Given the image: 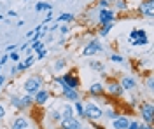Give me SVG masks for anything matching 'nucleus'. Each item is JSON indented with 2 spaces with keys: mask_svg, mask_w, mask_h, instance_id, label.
<instances>
[{
  "mask_svg": "<svg viewBox=\"0 0 154 129\" xmlns=\"http://www.w3.org/2000/svg\"><path fill=\"white\" fill-rule=\"evenodd\" d=\"M82 115H84V119L91 120V122H96V120H100L103 117V110L100 108L98 105H95V103H86Z\"/></svg>",
  "mask_w": 154,
  "mask_h": 129,
  "instance_id": "f257e3e1",
  "label": "nucleus"
},
{
  "mask_svg": "<svg viewBox=\"0 0 154 129\" xmlns=\"http://www.w3.org/2000/svg\"><path fill=\"white\" fill-rule=\"evenodd\" d=\"M40 89H42V77H38V75H33V77H30L25 82V91H26V94H30V96L37 94Z\"/></svg>",
  "mask_w": 154,
  "mask_h": 129,
  "instance_id": "f03ea898",
  "label": "nucleus"
},
{
  "mask_svg": "<svg viewBox=\"0 0 154 129\" xmlns=\"http://www.w3.org/2000/svg\"><path fill=\"white\" fill-rule=\"evenodd\" d=\"M140 115H142V120L145 124H152V115H154L152 103H142L140 105Z\"/></svg>",
  "mask_w": 154,
  "mask_h": 129,
  "instance_id": "7ed1b4c3",
  "label": "nucleus"
},
{
  "mask_svg": "<svg viewBox=\"0 0 154 129\" xmlns=\"http://www.w3.org/2000/svg\"><path fill=\"white\" fill-rule=\"evenodd\" d=\"M98 21H100V25H107V23H116L114 10H110V9H100V12H98Z\"/></svg>",
  "mask_w": 154,
  "mask_h": 129,
  "instance_id": "20e7f679",
  "label": "nucleus"
},
{
  "mask_svg": "<svg viewBox=\"0 0 154 129\" xmlns=\"http://www.w3.org/2000/svg\"><path fill=\"white\" fill-rule=\"evenodd\" d=\"M102 51V45H100V42L98 40H91V42H88L86 45H84V49H82V54L84 56H93L96 52H100Z\"/></svg>",
  "mask_w": 154,
  "mask_h": 129,
  "instance_id": "39448f33",
  "label": "nucleus"
},
{
  "mask_svg": "<svg viewBox=\"0 0 154 129\" xmlns=\"http://www.w3.org/2000/svg\"><path fill=\"white\" fill-rule=\"evenodd\" d=\"M63 80H65V84H67L68 89H79V86H81V80L77 77L75 73H65V75H61Z\"/></svg>",
  "mask_w": 154,
  "mask_h": 129,
  "instance_id": "423d86ee",
  "label": "nucleus"
},
{
  "mask_svg": "<svg viewBox=\"0 0 154 129\" xmlns=\"http://www.w3.org/2000/svg\"><path fill=\"white\" fill-rule=\"evenodd\" d=\"M49 96H51V92L48 89H40L37 94H33V103L38 105V107H44L49 101Z\"/></svg>",
  "mask_w": 154,
  "mask_h": 129,
  "instance_id": "0eeeda50",
  "label": "nucleus"
},
{
  "mask_svg": "<svg viewBox=\"0 0 154 129\" xmlns=\"http://www.w3.org/2000/svg\"><path fill=\"white\" fill-rule=\"evenodd\" d=\"M138 10L142 12V16L145 18H152V10H154V0H145L138 5Z\"/></svg>",
  "mask_w": 154,
  "mask_h": 129,
  "instance_id": "6e6552de",
  "label": "nucleus"
},
{
  "mask_svg": "<svg viewBox=\"0 0 154 129\" xmlns=\"http://www.w3.org/2000/svg\"><path fill=\"white\" fill-rule=\"evenodd\" d=\"M61 128L63 129H81L82 124L77 117H70V119H61Z\"/></svg>",
  "mask_w": 154,
  "mask_h": 129,
  "instance_id": "1a4fd4ad",
  "label": "nucleus"
},
{
  "mask_svg": "<svg viewBox=\"0 0 154 129\" xmlns=\"http://www.w3.org/2000/svg\"><path fill=\"white\" fill-rule=\"evenodd\" d=\"M119 86L123 87V91H133L135 87H137V82H135L133 77H128V75H125V77L121 79V82H119Z\"/></svg>",
  "mask_w": 154,
  "mask_h": 129,
  "instance_id": "9d476101",
  "label": "nucleus"
},
{
  "mask_svg": "<svg viewBox=\"0 0 154 129\" xmlns=\"http://www.w3.org/2000/svg\"><path fill=\"white\" fill-rule=\"evenodd\" d=\"M30 122L26 117H16V119L12 120V124H11V129H28Z\"/></svg>",
  "mask_w": 154,
  "mask_h": 129,
  "instance_id": "9b49d317",
  "label": "nucleus"
},
{
  "mask_svg": "<svg viewBox=\"0 0 154 129\" xmlns=\"http://www.w3.org/2000/svg\"><path fill=\"white\" fill-rule=\"evenodd\" d=\"M107 91L112 94V96H123V87L119 86V82H109L107 84Z\"/></svg>",
  "mask_w": 154,
  "mask_h": 129,
  "instance_id": "f8f14e48",
  "label": "nucleus"
},
{
  "mask_svg": "<svg viewBox=\"0 0 154 129\" xmlns=\"http://www.w3.org/2000/svg\"><path fill=\"white\" fill-rule=\"evenodd\" d=\"M63 98L67 99V101L75 103V101L81 99V94H79V91H77V89H65V91H63Z\"/></svg>",
  "mask_w": 154,
  "mask_h": 129,
  "instance_id": "ddd939ff",
  "label": "nucleus"
},
{
  "mask_svg": "<svg viewBox=\"0 0 154 129\" xmlns=\"http://www.w3.org/2000/svg\"><path fill=\"white\" fill-rule=\"evenodd\" d=\"M128 124H130V120H128V117H125V115H119L117 119L112 120V128L114 129H126Z\"/></svg>",
  "mask_w": 154,
  "mask_h": 129,
  "instance_id": "4468645a",
  "label": "nucleus"
},
{
  "mask_svg": "<svg viewBox=\"0 0 154 129\" xmlns=\"http://www.w3.org/2000/svg\"><path fill=\"white\" fill-rule=\"evenodd\" d=\"M88 91H89V94H91V96H102V94H103V91H105V87H103V84H102V82H95V84H93Z\"/></svg>",
  "mask_w": 154,
  "mask_h": 129,
  "instance_id": "2eb2a0df",
  "label": "nucleus"
},
{
  "mask_svg": "<svg viewBox=\"0 0 154 129\" xmlns=\"http://www.w3.org/2000/svg\"><path fill=\"white\" fill-rule=\"evenodd\" d=\"M61 119H70V117H75V113H74V107L70 105V103H67L63 108H61Z\"/></svg>",
  "mask_w": 154,
  "mask_h": 129,
  "instance_id": "dca6fc26",
  "label": "nucleus"
},
{
  "mask_svg": "<svg viewBox=\"0 0 154 129\" xmlns=\"http://www.w3.org/2000/svg\"><path fill=\"white\" fill-rule=\"evenodd\" d=\"M82 112H84V103L82 101H75L74 103V113L79 115V117H82L84 119V115H82Z\"/></svg>",
  "mask_w": 154,
  "mask_h": 129,
  "instance_id": "f3484780",
  "label": "nucleus"
},
{
  "mask_svg": "<svg viewBox=\"0 0 154 129\" xmlns=\"http://www.w3.org/2000/svg\"><path fill=\"white\" fill-rule=\"evenodd\" d=\"M21 99V105H23V110L25 108H30L32 105H33V96H30V94H26V96H23Z\"/></svg>",
  "mask_w": 154,
  "mask_h": 129,
  "instance_id": "a211bd4d",
  "label": "nucleus"
},
{
  "mask_svg": "<svg viewBox=\"0 0 154 129\" xmlns=\"http://www.w3.org/2000/svg\"><path fill=\"white\" fill-rule=\"evenodd\" d=\"M140 37H147L145 30H131V31H130V40L140 39Z\"/></svg>",
  "mask_w": 154,
  "mask_h": 129,
  "instance_id": "6ab92c4d",
  "label": "nucleus"
},
{
  "mask_svg": "<svg viewBox=\"0 0 154 129\" xmlns=\"http://www.w3.org/2000/svg\"><path fill=\"white\" fill-rule=\"evenodd\" d=\"M130 42H131V45H135V47H140V45H147L149 44V39L147 37H140V39L130 40Z\"/></svg>",
  "mask_w": 154,
  "mask_h": 129,
  "instance_id": "aec40b11",
  "label": "nucleus"
},
{
  "mask_svg": "<svg viewBox=\"0 0 154 129\" xmlns=\"http://www.w3.org/2000/svg\"><path fill=\"white\" fill-rule=\"evenodd\" d=\"M102 28H100V35L102 37H105V35H109V31L112 30V26H114V23H107V25H100Z\"/></svg>",
  "mask_w": 154,
  "mask_h": 129,
  "instance_id": "412c9836",
  "label": "nucleus"
},
{
  "mask_svg": "<svg viewBox=\"0 0 154 129\" xmlns=\"http://www.w3.org/2000/svg\"><path fill=\"white\" fill-rule=\"evenodd\" d=\"M35 10H53V5L48 4V2H38L35 5Z\"/></svg>",
  "mask_w": 154,
  "mask_h": 129,
  "instance_id": "4be33fe9",
  "label": "nucleus"
},
{
  "mask_svg": "<svg viewBox=\"0 0 154 129\" xmlns=\"http://www.w3.org/2000/svg\"><path fill=\"white\" fill-rule=\"evenodd\" d=\"M72 19H74V14H68V12H65V14H61V16L58 18L56 23H70Z\"/></svg>",
  "mask_w": 154,
  "mask_h": 129,
  "instance_id": "5701e85b",
  "label": "nucleus"
},
{
  "mask_svg": "<svg viewBox=\"0 0 154 129\" xmlns=\"http://www.w3.org/2000/svg\"><path fill=\"white\" fill-rule=\"evenodd\" d=\"M11 105L14 107L16 110H23V105H21V99L18 98V96H12L11 98Z\"/></svg>",
  "mask_w": 154,
  "mask_h": 129,
  "instance_id": "b1692460",
  "label": "nucleus"
},
{
  "mask_svg": "<svg viewBox=\"0 0 154 129\" xmlns=\"http://www.w3.org/2000/svg\"><path fill=\"white\" fill-rule=\"evenodd\" d=\"M35 60H37L35 56H32V54H28V58H26L25 61H21V63H23V66H25V68H30V66H32V65L35 63Z\"/></svg>",
  "mask_w": 154,
  "mask_h": 129,
  "instance_id": "393cba45",
  "label": "nucleus"
},
{
  "mask_svg": "<svg viewBox=\"0 0 154 129\" xmlns=\"http://www.w3.org/2000/svg\"><path fill=\"white\" fill-rule=\"evenodd\" d=\"M103 115H105V117H109L110 120H114V119H117V117H119V112H117V110H107V112H103Z\"/></svg>",
  "mask_w": 154,
  "mask_h": 129,
  "instance_id": "a878e982",
  "label": "nucleus"
},
{
  "mask_svg": "<svg viewBox=\"0 0 154 129\" xmlns=\"http://www.w3.org/2000/svg\"><path fill=\"white\" fill-rule=\"evenodd\" d=\"M116 9H117V10H126V9H128L126 0H116Z\"/></svg>",
  "mask_w": 154,
  "mask_h": 129,
  "instance_id": "bb28decb",
  "label": "nucleus"
},
{
  "mask_svg": "<svg viewBox=\"0 0 154 129\" xmlns=\"http://www.w3.org/2000/svg\"><path fill=\"white\" fill-rule=\"evenodd\" d=\"M44 49V42H40V40H38V42H33V44H32V51H42Z\"/></svg>",
  "mask_w": 154,
  "mask_h": 129,
  "instance_id": "cd10ccee",
  "label": "nucleus"
},
{
  "mask_svg": "<svg viewBox=\"0 0 154 129\" xmlns=\"http://www.w3.org/2000/svg\"><path fill=\"white\" fill-rule=\"evenodd\" d=\"M110 61L112 63H125V58L119 56V54H110Z\"/></svg>",
  "mask_w": 154,
  "mask_h": 129,
  "instance_id": "c85d7f7f",
  "label": "nucleus"
},
{
  "mask_svg": "<svg viewBox=\"0 0 154 129\" xmlns=\"http://www.w3.org/2000/svg\"><path fill=\"white\" fill-rule=\"evenodd\" d=\"M56 84H60V86H61V91L68 89L67 84H65V80H63V77H56Z\"/></svg>",
  "mask_w": 154,
  "mask_h": 129,
  "instance_id": "c756f323",
  "label": "nucleus"
},
{
  "mask_svg": "<svg viewBox=\"0 0 154 129\" xmlns=\"http://www.w3.org/2000/svg\"><path fill=\"white\" fill-rule=\"evenodd\" d=\"M98 5H100V9H109L110 2L109 0H98Z\"/></svg>",
  "mask_w": 154,
  "mask_h": 129,
  "instance_id": "7c9ffc66",
  "label": "nucleus"
},
{
  "mask_svg": "<svg viewBox=\"0 0 154 129\" xmlns=\"http://www.w3.org/2000/svg\"><path fill=\"white\" fill-rule=\"evenodd\" d=\"M9 60H12L14 63H19V61H21V58H19V52H18V51L11 54V56H9Z\"/></svg>",
  "mask_w": 154,
  "mask_h": 129,
  "instance_id": "2f4dec72",
  "label": "nucleus"
},
{
  "mask_svg": "<svg viewBox=\"0 0 154 129\" xmlns=\"http://www.w3.org/2000/svg\"><path fill=\"white\" fill-rule=\"evenodd\" d=\"M91 68H95V70H103V65H102V63H98V61H91Z\"/></svg>",
  "mask_w": 154,
  "mask_h": 129,
  "instance_id": "473e14b6",
  "label": "nucleus"
},
{
  "mask_svg": "<svg viewBox=\"0 0 154 129\" xmlns=\"http://www.w3.org/2000/svg\"><path fill=\"white\" fill-rule=\"evenodd\" d=\"M63 66H65V60H60L54 63V70H61Z\"/></svg>",
  "mask_w": 154,
  "mask_h": 129,
  "instance_id": "72a5a7b5",
  "label": "nucleus"
},
{
  "mask_svg": "<svg viewBox=\"0 0 154 129\" xmlns=\"http://www.w3.org/2000/svg\"><path fill=\"white\" fill-rule=\"evenodd\" d=\"M147 87H149V91H152V89H154V82H152V77H149V79H147Z\"/></svg>",
  "mask_w": 154,
  "mask_h": 129,
  "instance_id": "f704fd0d",
  "label": "nucleus"
},
{
  "mask_svg": "<svg viewBox=\"0 0 154 129\" xmlns=\"http://www.w3.org/2000/svg\"><path fill=\"white\" fill-rule=\"evenodd\" d=\"M46 54H48V51H46V49H42V51H38L37 58H38V60H42V58H46Z\"/></svg>",
  "mask_w": 154,
  "mask_h": 129,
  "instance_id": "c9c22d12",
  "label": "nucleus"
},
{
  "mask_svg": "<svg viewBox=\"0 0 154 129\" xmlns=\"http://www.w3.org/2000/svg\"><path fill=\"white\" fill-rule=\"evenodd\" d=\"M126 129H138V122H131V120H130V124H128Z\"/></svg>",
  "mask_w": 154,
  "mask_h": 129,
  "instance_id": "e433bc0d",
  "label": "nucleus"
},
{
  "mask_svg": "<svg viewBox=\"0 0 154 129\" xmlns=\"http://www.w3.org/2000/svg\"><path fill=\"white\" fill-rule=\"evenodd\" d=\"M49 21H53V12H51V10H48V16H46L44 23H49Z\"/></svg>",
  "mask_w": 154,
  "mask_h": 129,
  "instance_id": "4c0bfd02",
  "label": "nucleus"
},
{
  "mask_svg": "<svg viewBox=\"0 0 154 129\" xmlns=\"http://www.w3.org/2000/svg\"><path fill=\"white\" fill-rule=\"evenodd\" d=\"M5 117V108H4V105H0V120Z\"/></svg>",
  "mask_w": 154,
  "mask_h": 129,
  "instance_id": "58836bf2",
  "label": "nucleus"
},
{
  "mask_svg": "<svg viewBox=\"0 0 154 129\" xmlns=\"http://www.w3.org/2000/svg\"><path fill=\"white\" fill-rule=\"evenodd\" d=\"M138 129H152L151 124H138Z\"/></svg>",
  "mask_w": 154,
  "mask_h": 129,
  "instance_id": "ea45409f",
  "label": "nucleus"
},
{
  "mask_svg": "<svg viewBox=\"0 0 154 129\" xmlns=\"http://www.w3.org/2000/svg\"><path fill=\"white\" fill-rule=\"evenodd\" d=\"M53 119L54 120H61V113H60V112H54V113H53Z\"/></svg>",
  "mask_w": 154,
  "mask_h": 129,
  "instance_id": "a19ab883",
  "label": "nucleus"
},
{
  "mask_svg": "<svg viewBox=\"0 0 154 129\" xmlns=\"http://www.w3.org/2000/svg\"><path fill=\"white\" fill-rule=\"evenodd\" d=\"M7 60H9V56H2V60H0V66H4V65L7 63Z\"/></svg>",
  "mask_w": 154,
  "mask_h": 129,
  "instance_id": "79ce46f5",
  "label": "nucleus"
},
{
  "mask_svg": "<svg viewBox=\"0 0 154 129\" xmlns=\"http://www.w3.org/2000/svg\"><path fill=\"white\" fill-rule=\"evenodd\" d=\"M60 31H61L63 35H67V33H68V26H61V28H60Z\"/></svg>",
  "mask_w": 154,
  "mask_h": 129,
  "instance_id": "37998d69",
  "label": "nucleus"
},
{
  "mask_svg": "<svg viewBox=\"0 0 154 129\" xmlns=\"http://www.w3.org/2000/svg\"><path fill=\"white\" fill-rule=\"evenodd\" d=\"M28 45H32L30 42H26V44H23V45H21V51H28Z\"/></svg>",
  "mask_w": 154,
  "mask_h": 129,
  "instance_id": "c03bdc74",
  "label": "nucleus"
},
{
  "mask_svg": "<svg viewBox=\"0 0 154 129\" xmlns=\"http://www.w3.org/2000/svg\"><path fill=\"white\" fill-rule=\"evenodd\" d=\"M4 84H5V77H4V75H0V87H2Z\"/></svg>",
  "mask_w": 154,
  "mask_h": 129,
  "instance_id": "a18cd8bd",
  "label": "nucleus"
},
{
  "mask_svg": "<svg viewBox=\"0 0 154 129\" xmlns=\"http://www.w3.org/2000/svg\"><path fill=\"white\" fill-rule=\"evenodd\" d=\"M16 49V45H12V44H11V45H7V51H14Z\"/></svg>",
  "mask_w": 154,
  "mask_h": 129,
  "instance_id": "49530a36",
  "label": "nucleus"
},
{
  "mask_svg": "<svg viewBox=\"0 0 154 129\" xmlns=\"http://www.w3.org/2000/svg\"><path fill=\"white\" fill-rule=\"evenodd\" d=\"M2 19H4V16H2V14H0V21H2Z\"/></svg>",
  "mask_w": 154,
  "mask_h": 129,
  "instance_id": "de8ad7c7",
  "label": "nucleus"
},
{
  "mask_svg": "<svg viewBox=\"0 0 154 129\" xmlns=\"http://www.w3.org/2000/svg\"><path fill=\"white\" fill-rule=\"evenodd\" d=\"M109 2H116V0H109Z\"/></svg>",
  "mask_w": 154,
  "mask_h": 129,
  "instance_id": "09e8293b",
  "label": "nucleus"
},
{
  "mask_svg": "<svg viewBox=\"0 0 154 129\" xmlns=\"http://www.w3.org/2000/svg\"><path fill=\"white\" fill-rule=\"evenodd\" d=\"M56 129H63V128H56Z\"/></svg>",
  "mask_w": 154,
  "mask_h": 129,
  "instance_id": "8fccbe9b",
  "label": "nucleus"
}]
</instances>
